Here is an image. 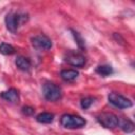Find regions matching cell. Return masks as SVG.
<instances>
[{
	"mask_svg": "<svg viewBox=\"0 0 135 135\" xmlns=\"http://www.w3.org/2000/svg\"><path fill=\"white\" fill-rule=\"evenodd\" d=\"M108 99L111 104H113L114 107H116L118 109H128V108H131L133 104L129 98H127L118 93H115V92L110 93L108 96Z\"/></svg>",
	"mask_w": 135,
	"mask_h": 135,
	"instance_id": "5",
	"label": "cell"
},
{
	"mask_svg": "<svg viewBox=\"0 0 135 135\" xmlns=\"http://www.w3.org/2000/svg\"><path fill=\"white\" fill-rule=\"evenodd\" d=\"M0 53L2 55H12L15 53V49L13 45L5 43V42H2L0 44Z\"/></svg>",
	"mask_w": 135,
	"mask_h": 135,
	"instance_id": "13",
	"label": "cell"
},
{
	"mask_svg": "<svg viewBox=\"0 0 135 135\" xmlns=\"http://www.w3.org/2000/svg\"><path fill=\"white\" fill-rule=\"evenodd\" d=\"M17 68L21 71H24V72H27L30 69H31V61L25 58V57H22V56H19L16 58V61H15Z\"/></svg>",
	"mask_w": 135,
	"mask_h": 135,
	"instance_id": "9",
	"label": "cell"
},
{
	"mask_svg": "<svg viewBox=\"0 0 135 135\" xmlns=\"http://www.w3.org/2000/svg\"><path fill=\"white\" fill-rule=\"evenodd\" d=\"M1 98H3L4 100H6L8 102L16 103L19 101V92L16 89H9V90L1 93Z\"/></svg>",
	"mask_w": 135,
	"mask_h": 135,
	"instance_id": "8",
	"label": "cell"
},
{
	"mask_svg": "<svg viewBox=\"0 0 135 135\" xmlns=\"http://www.w3.org/2000/svg\"><path fill=\"white\" fill-rule=\"evenodd\" d=\"M36 119L40 123H51L54 119V115L52 113H49V112H43V113H40L36 117Z\"/></svg>",
	"mask_w": 135,
	"mask_h": 135,
	"instance_id": "11",
	"label": "cell"
},
{
	"mask_svg": "<svg viewBox=\"0 0 135 135\" xmlns=\"http://www.w3.org/2000/svg\"><path fill=\"white\" fill-rule=\"evenodd\" d=\"M120 128H121V130H122L123 132H126V133H131V132L134 131V123H133L130 119H124V120L121 122Z\"/></svg>",
	"mask_w": 135,
	"mask_h": 135,
	"instance_id": "15",
	"label": "cell"
},
{
	"mask_svg": "<svg viewBox=\"0 0 135 135\" xmlns=\"http://www.w3.org/2000/svg\"><path fill=\"white\" fill-rule=\"evenodd\" d=\"M42 94L46 100L56 101L61 98V89L53 82H45L42 85Z\"/></svg>",
	"mask_w": 135,
	"mask_h": 135,
	"instance_id": "3",
	"label": "cell"
},
{
	"mask_svg": "<svg viewBox=\"0 0 135 135\" xmlns=\"http://www.w3.org/2000/svg\"><path fill=\"white\" fill-rule=\"evenodd\" d=\"M96 73L99 74L102 77H107V76H109V75H111L113 73V69H112L111 65H108V64L98 65L96 68Z\"/></svg>",
	"mask_w": 135,
	"mask_h": 135,
	"instance_id": "12",
	"label": "cell"
},
{
	"mask_svg": "<svg viewBox=\"0 0 135 135\" xmlns=\"http://www.w3.org/2000/svg\"><path fill=\"white\" fill-rule=\"evenodd\" d=\"M97 121L105 129H115L119 124V119L118 117L110 112H103L100 113L97 116Z\"/></svg>",
	"mask_w": 135,
	"mask_h": 135,
	"instance_id": "4",
	"label": "cell"
},
{
	"mask_svg": "<svg viewBox=\"0 0 135 135\" xmlns=\"http://www.w3.org/2000/svg\"><path fill=\"white\" fill-rule=\"evenodd\" d=\"M71 32H72L73 37H74L75 41L77 42L79 49H80V50H85V43H84V39L82 38V36H81L78 32H76V31H74V30H71Z\"/></svg>",
	"mask_w": 135,
	"mask_h": 135,
	"instance_id": "14",
	"label": "cell"
},
{
	"mask_svg": "<svg viewBox=\"0 0 135 135\" xmlns=\"http://www.w3.org/2000/svg\"><path fill=\"white\" fill-rule=\"evenodd\" d=\"M93 102H94V98H93V97H84V98L81 99L80 105H81L82 109L86 110V109H89V108L91 107V104H92Z\"/></svg>",
	"mask_w": 135,
	"mask_h": 135,
	"instance_id": "16",
	"label": "cell"
},
{
	"mask_svg": "<svg viewBox=\"0 0 135 135\" xmlns=\"http://www.w3.org/2000/svg\"><path fill=\"white\" fill-rule=\"evenodd\" d=\"M22 113H23L24 115L31 116V115H33V114L35 113V110H34V108H32V107H23V108H22Z\"/></svg>",
	"mask_w": 135,
	"mask_h": 135,
	"instance_id": "17",
	"label": "cell"
},
{
	"mask_svg": "<svg viewBox=\"0 0 135 135\" xmlns=\"http://www.w3.org/2000/svg\"><path fill=\"white\" fill-rule=\"evenodd\" d=\"M78 75H79L78 71L72 70V69H70V70H62L61 73H60V76H61V78L64 81H73V80H75L78 77Z\"/></svg>",
	"mask_w": 135,
	"mask_h": 135,
	"instance_id": "10",
	"label": "cell"
},
{
	"mask_svg": "<svg viewBox=\"0 0 135 135\" xmlns=\"http://www.w3.org/2000/svg\"><path fill=\"white\" fill-rule=\"evenodd\" d=\"M26 20H27V15L26 14L11 12L5 17V24H6L7 30L11 33L15 34V33H17L19 26L22 23H24Z\"/></svg>",
	"mask_w": 135,
	"mask_h": 135,
	"instance_id": "1",
	"label": "cell"
},
{
	"mask_svg": "<svg viewBox=\"0 0 135 135\" xmlns=\"http://www.w3.org/2000/svg\"><path fill=\"white\" fill-rule=\"evenodd\" d=\"M64 60L73 65V66H76V68H81L84 65L85 63V58L83 55L79 54V53H76V52H73V51H70L69 53L65 54L64 56Z\"/></svg>",
	"mask_w": 135,
	"mask_h": 135,
	"instance_id": "7",
	"label": "cell"
},
{
	"mask_svg": "<svg viewBox=\"0 0 135 135\" xmlns=\"http://www.w3.org/2000/svg\"><path fill=\"white\" fill-rule=\"evenodd\" d=\"M32 44L36 50L47 51L52 47V40L45 35H38L32 38Z\"/></svg>",
	"mask_w": 135,
	"mask_h": 135,
	"instance_id": "6",
	"label": "cell"
},
{
	"mask_svg": "<svg viewBox=\"0 0 135 135\" xmlns=\"http://www.w3.org/2000/svg\"><path fill=\"white\" fill-rule=\"evenodd\" d=\"M60 123L62 127L66 129H79L85 126L86 121L84 118L78 115H72V114H64L60 118Z\"/></svg>",
	"mask_w": 135,
	"mask_h": 135,
	"instance_id": "2",
	"label": "cell"
}]
</instances>
